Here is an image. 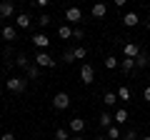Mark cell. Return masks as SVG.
<instances>
[{
	"label": "cell",
	"mask_w": 150,
	"mask_h": 140,
	"mask_svg": "<svg viewBox=\"0 0 150 140\" xmlns=\"http://www.w3.org/2000/svg\"><path fill=\"white\" fill-rule=\"evenodd\" d=\"M15 65H18V68H23V70H28V68H30V63H28V58H25V55H18Z\"/></svg>",
	"instance_id": "obj_23"
},
{
	"label": "cell",
	"mask_w": 150,
	"mask_h": 140,
	"mask_svg": "<svg viewBox=\"0 0 150 140\" xmlns=\"http://www.w3.org/2000/svg\"><path fill=\"white\" fill-rule=\"evenodd\" d=\"M55 140H70L68 130H65V128H58V130H55Z\"/></svg>",
	"instance_id": "obj_24"
},
{
	"label": "cell",
	"mask_w": 150,
	"mask_h": 140,
	"mask_svg": "<svg viewBox=\"0 0 150 140\" xmlns=\"http://www.w3.org/2000/svg\"><path fill=\"white\" fill-rule=\"evenodd\" d=\"M0 140H15V135H13V133H3V135H0Z\"/></svg>",
	"instance_id": "obj_33"
},
{
	"label": "cell",
	"mask_w": 150,
	"mask_h": 140,
	"mask_svg": "<svg viewBox=\"0 0 150 140\" xmlns=\"http://www.w3.org/2000/svg\"><path fill=\"white\" fill-rule=\"evenodd\" d=\"M143 100H145V103H150V85H145V88H143Z\"/></svg>",
	"instance_id": "obj_30"
},
{
	"label": "cell",
	"mask_w": 150,
	"mask_h": 140,
	"mask_svg": "<svg viewBox=\"0 0 150 140\" xmlns=\"http://www.w3.org/2000/svg\"><path fill=\"white\" fill-rule=\"evenodd\" d=\"M25 85H28V80H25V78H18V75H10L5 80V88L10 93H23V90H25Z\"/></svg>",
	"instance_id": "obj_1"
},
{
	"label": "cell",
	"mask_w": 150,
	"mask_h": 140,
	"mask_svg": "<svg viewBox=\"0 0 150 140\" xmlns=\"http://www.w3.org/2000/svg\"><path fill=\"white\" fill-rule=\"evenodd\" d=\"M140 140H150V135H143V138H140Z\"/></svg>",
	"instance_id": "obj_36"
},
{
	"label": "cell",
	"mask_w": 150,
	"mask_h": 140,
	"mask_svg": "<svg viewBox=\"0 0 150 140\" xmlns=\"http://www.w3.org/2000/svg\"><path fill=\"white\" fill-rule=\"evenodd\" d=\"M118 65H120V60H118V58H112V55H108V58H105V68H108V70L118 68Z\"/></svg>",
	"instance_id": "obj_22"
},
{
	"label": "cell",
	"mask_w": 150,
	"mask_h": 140,
	"mask_svg": "<svg viewBox=\"0 0 150 140\" xmlns=\"http://www.w3.org/2000/svg\"><path fill=\"white\" fill-rule=\"evenodd\" d=\"M35 5H38V8H43V10H45V8L50 5V0H35Z\"/></svg>",
	"instance_id": "obj_31"
},
{
	"label": "cell",
	"mask_w": 150,
	"mask_h": 140,
	"mask_svg": "<svg viewBox=\"0 0 150 140\" xmlns=\"http://www.w3.org/2000/svg\"><path fill=\"white\" fill-rule=\"evenodd\" d=\"M138 23H140L138 13H125V18H123V25H125V28H135Z\"/></svg>",
	"instance_id": "obj_11"
},
{
	"label": "cell",
	"mask_w": 150,
	"mask_h": 140,
	"mask_svg": "<svg viewBox=\"0 0 150 140\" xmlns=\"http://www.w3.org/2000/svg\"><path fill=\"white\" fill-rule=\"evenodd\" d=\"M33 45H35L38 50H48V45H50V38L45 35V33H38V35H33Z\"/></svg>",
	"instance_id": "obj_7"
},
{
	"label": "cell",
	"mask_w": 150,
	"mask_h": 140,
	"mask_svg": "<svg viewBox=\"0 0 150 140\" xmlns=\"http://www.w3.org/2000/svg\"><path fill=\"white\" fill-rule=\"evenodd\" d=\"M95 140H105V135H98V138H95Z\"/></svg>",
	"instance_id": "obj_34"
},
{
	"label": "cell",
	"mask_w": 150,
	"mask_h": 140,
	"mask_svg": "<svg viewBox=\"0 0 150 140\" xmlns=\"http://www.w3.org/2000/svg\"><path fill=\"white\" fill-rule=\"evenodd\" d=\"M118 100H125V103L130 100V90H128L125 85H120V88H118Z\"/></svg>",
	"instance_id": "obj_20"
},
{
	"label": "cell",
	"mask_w": 150,
	"mask_h": 140,
	"mask_svg": "<svg viewBox=\"0 0 150 140\" xmlns=\"http://www.w3.org/2000/svg\"><path fill=\"white\" fill-rule=\"evenodd\" d=\"M65 20L68 23H80L83 20V10L80 8H68V10H65Z\"/></svg>",
	"instance_id": "obj_8"
},
{
	"label": "cell",
	"mask_w": 150,
	"mask_h": 140,
	"mask_svg": "<svg viewBox=\"0 0 150 140\" xmlns=\"http://www.w3.org/2000/svg\"><path fill=\"white\" fill-rule=\"evenodd\" d=\"M25 73H28V78H33V80H35V78L40 75V68H38V65H30V68H28Z\"/></svg>",
	"instance_id": "obj_25"
},
{
	"label": "cell",
	"mask_w": 150,
	"mask_h": 140,
	"mask_svg": "<svg viewBox=\"0 0 150 140\" xmlns=\"http://www.w3.org/2000/svg\"><path fill=\"white\" fill-rule=\"evenodd\" d=\"M58 35L63 40H70V38H73V28H70V25H60L58 28Z\"/></svg>",
	"instance_id": "obj_18"
},
{
	"label": "cell",
	"mask_w": 150,
	"mask_h": 140,
	"mask_svg": "<svg viewBox=\"0 0 150 140\" xmlns=\"http://www.w3.org/2000/svg\"><path fill=\"white\" fill-rule=\"evenodd\" d=\"M13 15H15V5H13L10 0H3V3H0V18L8 20V18H13Z\"/></svg>",
	"instance_id": "obj_6"
},
{
	"label": "cell",
	"mask_w": 150,
	"mask_h": 140,
	"mask_svg": "<svg viewBox=\"0 0 150 140\" xmlns=\"http://www.w3.org/2000/svg\"><path fill=\"white\" fill-rule=\"evenodd\" d=\"M70 140H83V138H80V135H75V138H70Z\"/></svg>",
	"instance_id": "obj_35"
},
{
	"label": "cell",
	"mask_w": 150,
	"mask_h": 140,
	"mask_svg": "<svg viewBox=\"0 0 150 140\" xmlns=\"http://www.w3.org/2000/svg\"><path fill=\"white\" fill-rule=\"evenodd\" d=\"M112 118H115V123H120V125H125V123H128V110H125V108H120V110H115V115H112Z\"/></svg>",
	"instance_id": "obj_17"
},
{
	"label": "cell",
	"mask_w": 150,
	"mask_h": 140,
	"mask_svg": "<svg viewBox=\"0 0 150 140\" xmlns=\"http://www.w3.org/2000/svg\"><path fill=\"white\" fill-rule=\"evenodd\" d=\"M53 108H55V110L70 108V95H68V93H58V95L53 98Z\"/></svg>",
	"instance_id": "obj_4"
},
{
	"label": "cell",
	"mask_w": 150,
	"mask_h": 140,
	"mask_svg": "<svg viewBox=\"0 0 150 140\" xmlns=\"http://www.w3.org/2000/svg\"><path fill=\"white\" fill-rule=\"evenodd\" d=\"M63 60L65 63H75V53L73 50H63Z\"/></svg>",
	"instance_id": "obj_28"
},
{
	"label": "cell",
	"mask_w": 150,
	"mask_h": 140,
	"mask_svg": "<svg viewBox=\"0 0 150 140\" xmlns=\"http://www.w3.org/2000/svg\"><path fill=\"white\" fill-rule=\"evenodd\" d=\"M140 53H143V50H140V45H138V43H125V45H123V58L135 60Z\"/></svg>",
	"instance_id": "obj_5"
},
{
	"label": "cell",
	"mask_w": 150,
	"mask_h": 140,
	"mask_svg": "<svg viewBox=\"0 0 150 140\" xmlns=\"http://www.w3.org/2000/svg\"><path fill=\"white\" fill-rule=\"evenodd\" d=\"M148 33H150V20H148Z\"/></svg>",
	"instance_id": "obj_37"
},
{
	"label": "cell",
	"mask_w": 150,
	"mask_h": 140,
	"mask_svg": "<svg viewBox=\"0 0 150 140\" xmlns=\"http://www.w3.org/2000/svg\"><path fill=\"white\" fill-rule=\"evenodd\" d=\"M80 80L85 83V85H90V83L95 80V68H93L90 63H85V65L80 68Z\"/></svg>",
	"instance_id": "obj_3"
},
{
	"label": "cell",
	"mask_w": 150,
	"mask_h": 140,
	"mask_svg": "<svg viewBox=\"0 0 150 140\" xmlns=\"http://www.w3.org/2000/svg\"><path fill=\"white\" fill-rule=\"evenodd\" d=\"M93 18H105V13H108V5L105 3H98V5H93Z\"/></svg>",
	"instance_id": "obj_13"
},
{
	"label": "cell",
	"mask_w": 150,
	"mask_h": 140,
	"mask_svg": "<svg viewBox=\"0 0 150 140\" xmlns=\"http://www.w3.org/2000/svg\"><path fill=\"white\" fill-rule=\"evenodd\" d=\"M0 35H3V40H15L18 28L15 25H3V28H0Z\"/></svg>",
	"instance_id": "obj_10"
},
{
	"label": "cell",
	"mask_w": 150,
	"mask_h": 140,
	"mask_svg": "<svg viewBox=\"0 0 150 140\" xmlns=\"http://www.w3.org/2000/svg\"><path fill=\"white\" fill-rule=\"evenodd\" d=\"M50 23H53V18H50V15H48V13H43V15L38 18V25H40V28H48V25H50Z\"/></svg>",
	"instance_id": "obj_21"
},
{
	"label": "cell",
	"mask_w": 150,
	"mask_h": 140,
	"mask_svg": "<svg viewBox=\"0 0 150 140\" xmlns=\"http://www.w3.org/2000/svg\"><path fill=\"white\" fill-rule=\"evenodd\" d=\"M138 138V133H135V130H128V133H125V140H135Z\"/></svg>",
	"instance_id": "obj_32"
},
{
	"label": "cell",
	"mask_w": 150,
	"mask_h": 140,
	"mask_svg": "<svg viewBox=\"0 0 150 140\" xmlns=\"http://www.w3.org/2000/svg\"><path fill=\"white\" fill-rule=\"evenodd\" d=\"M150 65V55L148 53H140L138 58H135V68H148Z\"/></svg>",
	"instance_id": "obj_14"
},
{
	"label": "cell",
	"mask_w": 150,
	"mask_h": 140,
	"mask_svg": "<svg viewBox=\"0 0 150 140\" xmlns=\"http://www.w3.org/2000/svg\"><path fill=\"white\" fill-rule=\"evenodd\" d=\"M120 70H123V73H133V70H135V60L123 58V60H120Z\"/></svg>",
	"instance_id": "obj_15"
},
{
	"label": "cell",
	"mask_w": 150,
	"mask_h": 140,
	"mask_svg": "<svg viewBox=\"0 0 150 140\" xmlns=\"http://www.w3.org/2000/svg\"><path fill=\"white\" fill-rule=\"evenodd\" d=\"M73 38L75 40H83V38H85V33H83L80 28H75V30H73Z\"/></svg>",
	"instance_id": "obj_29"
},
{
	"label": "cell",
	"mask_w": 150,
	"mask_h": 140,
	"mask_svg": "<svg viewBox=\"0 0 150 140\" xmlns=\"http://www.w3.org/2000/svg\"><path fill=\"white\" fill-rule=\"evenodd\" d=\"M33 23V18L28 15V13H20V15H15V28H20V30H28Z\"/></svg>",
	"instance_id": "obj_9"
},
{
	"label": "cell",
	"mask_w": 150,
	"mask_h": 140,
	"mask_svg": "<svg viewBox=\"0 0 150 140\" xmlns=\"http://www.w3.org/2000/svg\"><path fill=\"white\" fill-rule=\"evenodd\" d=\"M108 138H110V140H118V138H120V128H115V125H112V128L108 130Z\"/></svg>",
	"instance_id": "obj_27"
},
{
	"label": "cell",
	"mask_w": 150,
	"mask_h": 140,
	"mask_svg": "<svg viewBox=\"0 0 150 140\" xmlns=\"http://www.w3.org/2000/svg\"><path fill=\"white\" fill-rule=\"evenodd\" d=\"M35 65L38 68H55V60L48 55V50H40V53L35 55Z\"/></svg>",
	"instance_id": "obj_2"
},
{
	"label": "cell",
	"mask_w": 150,
	"mask_h": 140,
	"mask_svg": "<svg viewBox=\"0 0 150 140\" xmlns=\"http://www.w3.org/2000/svg\"><path fill=\"white\" fill-rule=\"evenodd\" d=\"M70 130H73V133H83V130H85V120L83 118H73L70 120Z\"/></svg>",
	"instance_id": "obj_12"
},
{
	"label": "cell",
	"mask_w": 150,
	"mask_h": 140,
	"mask_svg": "<svg viewBox=\"0 0 150 140\" xmlns=\"http://www.w3.org/2000/svg\"><path fill=\"white\" fill-rule=\"evenodd\" d=\"M112 123H115V118H112L110 113H103V115H100V125H103L105 130H110V128H112Z\"/></svg>",
	"instance_id": "obj_16"
},
{
	"label": "cell",
	"mask_w": 150,
	"mask_h": 140,
	"mask_svg": "<svg viewBox=\"0 0 150 140\" xmlns=\"http://www.w3.org/2000/svg\"><path fill=\"white\" fill-rule=\"evenodd\" d=\"M118 103V93H105V105H115Z\"/></svg>",
	"instance_id": "obj_26"
},
{
	"label": "cell",
	"mask_w": 150,
	"mask_h": 140,
	"mask_svg": "<svg viewBox=\"0 0 150 140\" xmlns=\"http://www.w3.org/2000/svg\"><path fill=\"white\" fill-rule=\"evenodd\" d=\"M0 28H3V18H0Z\"/></svg>",
	"instance_id": "obj_38"
},
{
	"label": "cell",
	"mask_w": 150,
	"mask_h": 140,
	"mask_svg": "<svg viewBox=\"0 0 150 140\" xmlns=\"http://www.w3.org/2000/svg\"><path fill=\"white\" fill-rule=\"evenodd\" d=\"M73 53H75V60H85V58H88V48H85V45L73 48Z\"/></svg>",
	"instance_id": "obj_19"
}]
</instances>
